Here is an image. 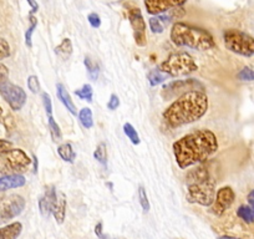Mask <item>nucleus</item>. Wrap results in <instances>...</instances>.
<instances>
[{"label": "nucleus", "mask_w": 254, "mask_h": 239, "mask_svg": "<svg viewBox=\"0 0 254 239\" xmlns=\"http://www.w3.org/2000/svg\"><path fill=\"white\" fill-rule=\"evenodd\" d=\"M173 156L181 170L204 163L218 151V140L213 131L201 128L173 142Z\"/></svg>", "instance_id": "1"}, {"label": "nucleus", "mask_w": 254, "mask_h": 239, "mask_svg": "<svg viewBox=\"0 0 254 239\" xmlns=\"http://www.w3.org/2000/svg\"><path fill=\"white\" fill-rule=\"evenodd\" d=\"M209 100L204 91H188L175 99L163 111V122L171 128L193 123L207 114Z\"/></svg>", "instance_id": "2"}, {"label": "nucleus", "mask_w": 254, "mask_h": 239, "mask_svg": "<svg viewBox=\"0 0 254 239\" xmlns=\"http://www.w3.org/2000/svg\"><path fill=\"white\" fill-rule=\"evenodd\" d=\"M187 201L202 207H211L216 197V179L203 163L197 165L186 176Z\"/></svg>", "instance_id": "3"}, {"label": "nucleus", "mask_w": 254, "mask_h": 239, "mask_svg": "<svg viewBox=\"0 0 254 239\" xmlns=\"http://www.w3.org/2000/svg\"><path fill=\"white\" fill-rule=\"evenodd\" d=\"M170 39L176 46L180 48L193 49L198 51H207L216 48V41L209 31L183 21H176L172 24Z\"/></svg>", "instance_id": "4"}, {"label": "nucleus", "mask_w": 254, "mask_h": 239, "mask_svg": "<svg viewBox=\"0 0 254 239\" xmlns=\"http://www.w3.org/2000/svg\"><path fill=\"white\" fill-rule=\"evenodd\" d=\"M158 69L168 77H181L196 72L198 70V65L194 61L193 56L185 51H180L168 55L167 59L161 62Z\"/></svg>", "instance_id": "5"}, {"label": "nucleus", "mask_w": 254, "mask_h": 239, "mask_svg": "<svg viewBox=\"0 0 254 239\" xmlns=\"http://www.w3.org/2000/svg\"><path fill=\"white\" fill-rule=\"evenodd\" d=\"M31 160L20 148H10L0 155V175H21L30 167Z\"/></svg>", "instance_id": "6"}, {"label": "nucleus", "mask_w": 254, "mask_h": 239, "mask_svg": "<svg viewBox=\"0 0 254 239\" xmlns=\"http://www.w3.org/2000/svg\"><path fill=\"white\" fill-rule=\"evenodd\" d=\"M223 43L231 53L244 58L254 56V38L244 31L228 29L223 33Z\"/></svg>", "instance_id": "7"}, {"label": "nucleus", "mask_w": 254, "mask_h": 239, "mask_svg": "<svg viewBox=\"0 0 254 239\" xmlns=\"http://www.w3.org/2000/svg\"><path fill=\"white\" fill-rule=\"evenodd\" d=\"M188 91H204V85L197 79L175 80L163 85L161 96L165 100H172Z\"/></svg>", "instance_id": "8"}, {"label": "nucleus", "mask_w": 254, "mask_h": 239, "mask_svg": "<svg viewBox=\"0 0 254 239\" xmlns=\"http://www.w3.org/2000/svg\"><path fill=\"white\" fill-rule=\"evenodd\" d=\"M126 9L127 18H128L131 28H132L136 45L143 48V46L147 45V35H146L147 26H146V21L143 19L142 13H141L140 8L133 5V4H127Z\"/></svg>", "instance_id": "9"}, {"label": "nucleus", "mask_w": 254, "mask_h": 239, "mask_svg": "<svg viewBox=\"0 0 254 239\" xmlns=\"http://www.w3.org/2000/svg\"><path fill=\"white\" fill-rule=\"evenodd\" d=\"M0 95L3 96L6 104L11 107L14 111H19L24 107L26 102V94L20 86L11 84L10 81H5L0 85Z\"/></svg>", "instance_id": "10"}, {"label": "nucleus", "mask_w": 254, "mask_h": 239, "mask_svg": "<svg viewBox=\"0 0 254 239\" xmlns=\"http://www.w3.org/2000/svg\"><path fill=\"white\" fill-rule=\"evenodd\" d=\"M236 193L233 188L229 186H224L216 192V197L211 206V212L217 217H222L234 203Z\"/></svg>", "instance_id": "11"}, {"label": "nucleus", "mask_w": 254, "mask_h": 239, "mask_svg": "<svg viewBox=\"0 0 254 239\" xmlns=\"http://www.w3.org/2000/svg\"><path fill=\"white\" fill-rule=\"evenodd\" d=\"M183 15H185V11H183L182 8L173 9V10L160 14V15H152L148 19L150 30L153 34H162L170 24H172L175 20H178L180 18H182Z\"/></svg>", "instance_id": "12"}, {"label": "nucleus", "mask_w": 254, "mask_h": 239, "mask_svg": "<svg viewBox=\"0 0 254 239\" xmlns=\"http://www.w3.org/2000/svg\"><path fill=\"white\" fill-rule=\"evenodd\" d=\"M25 204V199L19 194H13L6 198L0 207V223L10 221L23 213Z\"/></svg>", "instance_id": "13"}, {"label": "nucleus", "mask_w": 254, "mask_h": 239, "mask_svg": "<svg viewBox=\"0 0 254 239\" xmlns=\"http://www.w3.org/2000/svg\"><path fill=\"white\" fill-rule=\"evenodd\" d=\"M145 8L150 15H160L173 9L182 8L187 0H145Z\"/></svg>", "instance_id": "14"}, {"label": "nucleus", "mask_w": 254, "mask_h": 239, "mask_svg": "<svg viewBox=\"0 0 254 239\" xmlns=\"http://www.w3.org/2000/svg\"><path fill=\"white\" fill-rule=\"evenodd\" d=\"M56 193H58V189L54 186H49L45 189L43 196L40 197V199H39V211H40L41 216L44 218H49L53 214V207L54 203H55Z\"/></svg>", "instance_id": "15"}, {"label": "nucleus", "mask_w": 254, "mask_h": 239, "mask_svg": "<svg viewBox=\"0 0 254 239\" xmlns=\"http://www.w3.org/2000/svg\"><path fill=\"white\" fill-rule=\"evenodd\" d=\"M66 208H67L66 196H65L63 192L58 191V193H56L55 203H54V207H53V216L58 224H63L64 222H65V217H66Z\"/></svg>", "instance_id": "16"}, {"label": "nucleus", "mask_w": 254, "mask_h": 239, "mask_svg": "<svg viewBox=\"0 0 254 239\" xmlns=\"http://www.w3.org/2000/svg\"><path fill=\"white\" fill-rule=\"evenodd\" d=\"M26 179L23 175H5L0 177V191L20 188L25 186Z\"/></svg>", "instance_id": "17"}, {"label": "nucleus", "mask_w": 254, "mask_h": 239, "mask_svg": "<svg viewBox=\"0 0 254 239\" xmlns=\"http://www.w3.org/2000/svg\"><path fill=\"white\" fill-rule=\"evenodd\" d=\"M56 95H58V99L60 100L61 104L65 106V109H66L72 116H77L76 106H75L69 91H67L66 87L64 86L63 84H56Z\"/></svg>", "instance_id": "18"}, {"label": "nucleus", "mask_w": 254, "mask_h": 239, "mask_svg": "<svg viewBox=\"0 0 254 239\" xmlns=\"http://www.w3.org/2000/svg\"><path fill=\"white\" fill-rule=\"evenodd\" d=\"M23 232V224L20 222H14L0 228V239H18Z\"/></svg>", "instance_id": "19"}, {"label": "nucleus", "mask_w": 254, "mask_h": 239, "mask_svg": "<svg viewBox=\"0 0 254 239\" xmlns=\"http://www.w3.org/2000/svg\"><path fill=\"white\" fill-rule=\"evenodd\" d=\"M58 155L60 156L61 160L64 162L67 163H74L75 160H76V152H75L74 147H72L71 143L65 142L61 143L58 147Z\"/></svg>", "instance_id": "20"}, {"label": "nucleus", "mask_w": 254, "mask_h": 239, "mask_svg": "<svg viewBox=\"0 0 254 239\" xmlns=\"http://www.w3.org/2000/svg\"><path fill=\"white\" fill-rule=\"evenodd\" d=\"M72 50H74V48H72L71 40L66 38V39H63V41L56 46L55 54L61 59V60L66 61V60H69L70 59V56H71Z\"/></svg>", "instance_id": "21"}, {"label": "nucleus", "mask_w": 254, "mask_h": 239, "mask_svg": "<svg viewBox=\"0 0 254 239\" xmlns=\"http://www.w3.org/2000/svg\"><path fill=\"white\" fill-rule=\"evenodd\" d=\"M77 117H79V121L81 123V126L84 128H92L94 127V115H92V111L90 107H84L79 111L77 114Z\"/></svg>", "instance_id": "22"}, {"label": "nucleus", "mask_w": 254, "mask_h": 239, "mask_svg": "<svg viewBox=\"0 0 254 239\" xmlns=\"http://www.w3.org/2000/svg\"><path fill=\"white\" fill-rule=\"evenodd\" d=\"M167 79H168L167 75H166L165 72L161 71L160 69H152L150 70L147 74L148 84H150L152 87H156L158 86V85L163 84Z\"/></svg>", "instance_id": "23"}, {"label": "nucleus", "mask_w": 254, "mask_h": 239, "mask_svg": "<svg viewBox=\"0 0 254 239\" xmlns=\"http://www.w3.org/2000/svg\"><path fill=\"white\" fill-rule=\"evenodd\" d=\"M48 126L54 142H60V141L63 140V133H61L60 126L58 125V122L55 121L53 115H49L48 116Z\"/></svg>", "instance_id": "24"}, {"label": "nucleus", "mask_w": 254, "mask_h": 239, "mask_svg": "<svg viewBox=\"0 0 254 239\" xmlns=\"http://www.w3.org/2000/svg\"><path fill=\"white\" fill-rule=\"evenodd\" d=\"M84 65H85V67H86L87 74H89L90 79H91L92 81H96L97 77H99V74H100L99 65H97L96 62H95L94 60L90 58V56H85Z\"/></svg>", "instance_id": "25"}, {"label": "nucleus", "mask_w": 254, "mask_h": 239, "mask_svg": "<svg viewBox=\"0 0 254 239\" xmlns=\"http://www.w3.org/2000/svg\"><path fill=\"white\" fill-rule=\"evenodd\" d=\"M237 216L247 224L254 223V212L249 206H241L237 209Z\"/></svg>", "instance_id": "26"}, {"label": "nucleus", "mask_w": 254, "mask_h": 239, "mask_svg": "<svg viewBox=\"0 0 254 239\" xmlns=\"http://www.w3.org/2000/svg\"><path fill=\"white\" fill-rule=\"evenodd\" d=\"M75 95L79 97L82 101L92 102V97H94V90H92V86L90 84L82 85L80 89L75 90Z\"/></svg>", "instance_id": "27"}, {"label": "nucleus", "mask_w": 254, "mask_h": 239, "mask_svg": "<svg viewBox=\"0 0 254 239\" xmlns=\"http://www.w3.org/2000/svg\"><path fill=\"white\" fill-rule=\"evenodd\" d=\"M29 23H30V26H29L25 33V44L26 46L31 48L33 46V34L35 31L36 26H38V19L34 16L33 13L29 14Z\"/></svg>", "instance_id": "28"}, {"label": "nucleus", "mask_w": 254, "mask_h": 239, "mask_svg": "<svg viewBox=\"0 0 254 239\" xmlns=\"http://www.w3.org/2000/svg\"><path fill=\"white\" fill-rule=\"evenodd\" d=\"M122 128H124L125 135L127 136V138H128V140H130L133 145H140V142H141L140 135H138L137 130H136V128L131 125V123L126 122Z\"/></svg>", "instance_id": "29"}, {"label": "nucleus", "mask_w": 254, "mask_h": 239, "mask_svg": "<svg viewBox=\"0 0 254 239\" xmlns=\"http://www.w3.org/2000/svg\"><path fill=\"white\" fill-rule=\"evenodd\" d=\"M94 158L99 163H101L102 166L107 165V150L106 145L105 143H100L96 147V150L94 151Z\"/></svg>", "instance_id": "30"}, {"label": "nucleus", "mask_w": 254, "mask_h": 239, "mask_svg": "<svg viewBox=\"0 0 254 239\" xmlns=\"http://www.w3.org/2000/svg\"><path fill=\"white\" fill-rule=\"evenodd\" d=\"M237 79H238L239 81L244 82L254 81V70L249 66H244L243 69L237 74Z\"/></svg>", "instance_id": "31"}, {"label": "nucleus", "mask_w": 254, "mask_h": 239, "mask_svg": "<svg viewBox=\"0 0 254 239\" xmlns=\"http://www.w3.org/2000/svg\"><path fill=\"white\" fill-rule=\"evenodd\" d=\"M138 201H140V204L145 213L150 211V201H148L147 192L143 188V186L138 187Z\"/></svg>", "instance_id": "32"}, {"label": "nucleus", "mask_w": 254, "mask_h": 239, "mask_svg": "<svg viewBox=\"0 0 254 239\" xmlns=\"http://www.w3.org/2000/svg\"><path fill=\"white\" fill-rule=\"evenodd\" d=\"M28 89L30 90L33 94H40L41 87H40V81H39V77L35 75H30L28 77Z\"/></svg>", "instance_id": "33"}, {"label": "nucleus", "mask_w": 254, "mask_h": 239, "mask_svg": "<svg viewBox=\"0 0 254 239\" xmlns=\"http://www.w3.org/2000/svg\"><path fill=\"white\" fill-rule=\"evenodd\" d=\"M9 56H10V45L5 39L0 38V60H4Z\"/></svg>", "instance_id": "34"}, {"label": "nucleus", "mask_w": 254, "mask_h": 239, "mask_svg": "<svg viewBox=\"0 0 254 239\" xmlns=\"http://www.w3.org/2000/svg\"><path fill=\"white\" fill-rule=\"evenodd\" d=\"M41 99H43V105L44 109H45L46 115H53V101H51V97L48 92H43L41 94Z\"/></svg>", "instance_id": "35"}, {"label": "nucleus", "mask_w": 254, "mask_h": 239, "mask_svg": "<svg viewBox=\"0 0 254 239\" xmlns=\"http://www.w3.org/2000/svg\"><path fill=\"white\" fill-rule=\"evenodd\" d=\"M120 107V97L117 96L116 94H112L111 96H110L109 101H107V109L110 110V111H115V110H117Z\"/></svg>", "instance_id": "36"}, {"label": "nucleus", "mask_w": 254, "mask_h": 239, "mask_svg": "<svg viewBox=\"0 0 254 239\" xmlns=\"http://www.w3.org/2000/svg\"><path fill=\"white\" fill-rule=\"evenodd\" d=\"M87 20H89L90 25L94 29H97L101 26V18L96 13H90L89 16H87Z\"/></svg>", "instance_id": "37"}, {"label": "nucleus", "mask_w": 254, "mask_h": 239, "mask_svg": "<svg viewBox=\"0 0 254 239\" xmlns=\"http://www.w3.org/2000/svg\"><path fill=\"white\" fill-rule=\"evenodd\" d=\"M95 234L97 236V239H110V237L107 236V234H105L104 227H102L101 222H99V223L95 226Z\"/></svg>", "instance_id": "38"}, {"label": "nucleus", "mask_w": 254, "mask_h": 239, "mask_svg": "<svg viewBox=\"0 0 254 239\" xmlns=\"http://www.w3.org/2000/svg\"><path fill=\"white\" fill-rule=\"evenodd\" d=\"M9 79V69L4 64H0V85L8 81Z\"/></svg>", "instance_id": "39"}, {"label": "nucleus", "mask_w": 254, "mask_h": 239, "mask_svg": "<svg viewBox=\"0 0 254 239\" xmlns=\"http://www.w3.org/2000/svg\"><path fill=\"white\" fill-rule=\"evenodd\" d=\"M10 148H13V142H10V141L8 140H1L0 138V155L3 152H5V151L10 150Z\"/></svg>", "instance_id": "40"}, {"label": "nucleus", "mask_w": 254, "mask_h": 239, "mask_svg": "<svg viewBox=\"0 0 254 239\" xmlns=\"http://www.w3.org/2000/svg\"><path fill=\"white\" fill-rule=\"evenodd\" d=\"M26 1H28V4L29 5H30V8H31V11L30 13H36V11L39 10V4H38V1H36V0H26Z\"/></svg>", "instance_id": "41"}, {"label": "nucleus", "mask_w": 254, "mask_h": 239, "mask_svg": "<svg viewBox=\"0 0 254 239\" xmlns=\"http://www.w3.org/2000/svg\"><path fill=\"white\" fill-rule=\"evenodd\" d=\"M247 199H248V206L251 207V208L253 209V212H254V189H252V191L249 192Z\"/></svg>", "instance_id": "42"}, {"label": "nucleus", "mask_w": 254, "mask_h": 239, "mask_svg": "<svg viewBox=\"0 0 254 239\" xmlns=\"http://www.w3.org/2000/svg\"><path fill=\"white\" fill-rule=\"evenodd\" d=\"M33 163H34V173H38V158H36V156H33Z\"/></svg>", "instance_id": "43"}, {"label": "nucleus", "mask_w": 254, "mask_h": 239, "mask_svg": "<svg viewBox=\"0 0 254 239\" xmlns=\"http://www.w3.org/2000/svg\"><path fill=\"white\" fill-rule=\"evenodd\" d=\"M218 239H243V238H237V237H231V236H222Z\"/></svg>", "instance_id": "44"}, {"label": "nucleus", "mask_w": 254, "mask_h": 239, "mask_svg": "<svg viewBox=\"0 0 254 239\" xmlns=\"http://www.w3.org/2000/svg\"><path fill=\"white\" fill-rule=\"evenodd\" d=\"M1 115H3V109L0 107V117H1Z\"/></svg>", "instance_id": "45"}]
</instances>
